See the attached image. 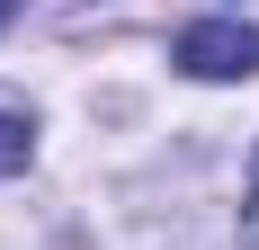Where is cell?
<instances>
[{
	"label": "cell",
	"mask_w": 259,
	"mask_h": 250,
	"mask_svg": "<svg viewBox=\"0 0 259 250\" xmlns=\"http://www.w3.org/2000/svg\"><path fill=\"white\" fill-rule=\"evenodd\" d=\"M170 63L188 80H250L259 72V27L250 18H197V27H179Z\"/></svg>",
	"instance_id": "6da1fadb"
},
{
	"label": "cell",
	"mask_w": 259,
	"mask_h": 250,
	"mask_svg": "<svg viewBox=\"0 0 259 250\" xmlns=\"http://www.w3.org/2000/svg\"><path fill=\"white\" fill-rule=\"evenodd\" d=\"M27 152H36V125H27L18 107H0V179H18V170H27Z\"/></svg>",
	"instance_id": "7a4b0ae2"
},
{
	"label": "cell",
	"mask_w": 259,
	"mask_h": 250,
	"mask_svg": "<svg viewBox=\"0 0 259 250\" xmlns=\"http://www.w3.org/2000/svg\"><path fill=\"white\" fill-rule=\"evenodd\" d=\"M241 224H250V250H259V161H250V205H241Z\"/></svg>",
	"instance_id": "3957f363"
},
{
	"label": "cell",
	"mask_w": 259,
	"mask_h": 250,
	"mask_svg": "<svg viewBox=\"0 0 259 250\" xmlns=\"http://www.w3.org/2000/svg\"><path fill=\"white\" fill-rule=\"evenodd\" d=\"M18 9H27V0H0V27H9V18H18Z\"/></svg>",
	"instance_id": "277c9868"
}]
</instances>
